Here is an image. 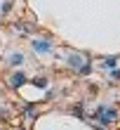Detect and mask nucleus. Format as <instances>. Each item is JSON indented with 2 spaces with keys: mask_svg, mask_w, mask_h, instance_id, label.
<instances>
[{
  "mask_svg": "<svg viewBox=\"0 0 120 130\" xmlns=\"http://www.w3.org/2000/svg\"><path fill=\"white\" fill-rule=\"evenodd\" d=\"M80 62H82V57H78V55L68 57V64H71V66H80Z\"/></svg>",
  "mask_w": 120,
  "mask_h": 130,
  "instance_id": "3",
  "label": "nucleus"
},
{
  "mask_svg": "<svg viewBox=\"0 0 120 130\" xmlns=\"http://www.w3.org/2000/svg\"><path fill=\"white\" fill-rule=\"evenodd\" d=\"M33 47L38 52H50L52 50V43L50 40H33Z\"/></svg>",
  "mask_w": 120,
  "mask_h": 130,
  "instance_id": "1",
  "label": "nucleus"
},
{
  "mask_svg": "<svg viewBox=\"0 0 120 130\" xmlns=\"http://www.w3.org/2000/svg\"><path fill=\"white\" fill-rule=\"evenodd\" d=\"M10 62H12L14 66H19L21 62H24V57H21V55H12V57H10Z\"/></svg>",
  "mask_w": 120,
  "mask_h": 130,
  "instance_id": "4",
  "label": "nucleus"
},
{
  "mask_svg": "<svg viewBox=\"0 0 120 130\" xmlns=\"http://www.w3.org/2000/svg\"><path fill=\"white\" fill-rule=\"evenodd\" d=\"M113 78H115V80H120V69H115V71H113Z\"/></svg>",
  "mask_w": 120,
  "mask_h": 130,
  "instance_id": "6",
  "label": "nucleus"
},
{
  "mask_svg": "<svg viewBox=\"0 0 120 130\" xmlns=\"http://www.w3.org/2000/svg\"><path fill=\"white\" fill-rule=\"evenodd\" d=\"M24 83H26V76L21 73V71H17V73H14V78H12V85L19 88V85H24Z\"/></svg>",
  "mask_w": 120,
  "mask_h": 130,
  "instance_id": "2",
  "label": "nucleus"
},
{
  "mask_svg": "<svg viewBox=\"0 0 120 130\" xmlns=\"http://www.w3.org/2000/svg\"><path fill=\"white\" fill-rule=\"evenodd\" d=\"M115 62H118L115 57H111V59H104V66H106V69H113V66H115Z\"/></svg>",
  "mask_w": 120,
  "mask_h": 130,
  "instance_id": "5",
  "label": "nucleus"
}]
</instances>
